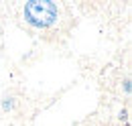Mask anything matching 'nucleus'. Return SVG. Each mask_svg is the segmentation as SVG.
I'll return each mask as SVG.
<instances>
[{
  "label": "nucleus",
  "mask_w": 132,
  "mask_h": 126,
  "mask_svg": "<svg viewBox=\"0 0 132 126\" xmlns=\"http://www.w3.org/2000/svg\"><path fill=\"white\" fill-rule=\"evenodd\" d=\"M22 14L29 25H33L37 29H47L57 22L59 6L55 2H27L22 6Z\"/></svg>",
  "instance_id": "nucleus-1"
}]
</instances>
